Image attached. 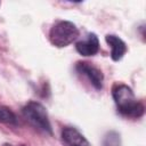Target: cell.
Wrapping results in <instances>:
<instances>
[{
	"label": "cell",
	"instance_id": "8",
	"mask_svg": "<svg viewBox=\"0 0 146 146\" xmlns=\"http://www.w3.org/2000/svg\"><path fill=\"white\" fill-rule=\"evenodd\" d=\"M0 123L11 124V125L17 124V117H16L15 113L10 108H8L3 105H0Z\"/></svg>",
	"mask_w": 146,
	"mask_h": 146
},
{
	"label": "cell",
	"instance_id": "9",
	"mask_svg": "<svg viewBox=\"0 0 146 146\" xmlns=\"http://www.w3.org/2000/svg\"><path fill=\"white\" fill-rule=\"evenodd\" d=\"M103 146H122L120 133L114 130L108 131L103 139Z\"/></svg>",
	"mask_w": 146,
	"mask_h": 146
},
{
	"label": "cell",
	"instance_id": "6",
	"mask_svg": "<svg viewBox=\"0 0 146 146\" xmlns=\"http://www.w3.org/2000/svg\"><path fill=\"white\" fill-rule=\"evenodd\" d=\"M62 139L67 146H90L88 139L74 127H65L62 130Z\"/></svg>",
	"mask_w": 146,
	"mask_h": 146
},
{
	"label": "cell",
	"instance_id": "4",
	"mask_svg": "<svg viewBox=\"0 0 146 146\" xmlns=\"http://www.w3.org/2000/svg\"><path fill=\"white\" fill-rule=\"evenodd\" d=\"M75 68H76V71L79 73L86 75L89 79V81L91 82V84L97 90H102L103 89L104 74H103V72L98 67H96L92 64L87 63V62H79L75 65Z\"/></svg>",
	"mask_w": 146,
	"mask_h": 146
},
{
	"label": "cell",
	"instance_id": "10",
	"mask_svg": "<svg viewBox=\"0 0 146 146\" xmlns=\"http://www.w3.org/2000/svg\"><path fill=\"white\" fill-rule=\"evenodd\" d=\"M2 146H29V145H24V144H19V145H13V144H8V143H5Z\"/></svg>",
	"mask_w": 146,
	"mask_h": 146
},
{
	"label": "cell",
	"instance_id": "1",
	"mask_svg": "<svg viewBox=\"0 0 146 146\" xmlns=\"http://www.w3.org/2000/svg\"><path fill=\"white\" fill-rule=\"evenodd\" d=\"M113 99L117 107V112L127 117L138 119L144 115L145 107L141 102L137 100L132 89L127 84H116L112 91Z\"/></svg>",
	"mask_w": 146,
	"mask_h": 146
},
{
	"label": "cell",
	"instance_id": "3",
	"mask_svg": "<svg viewBox=\"0 0 146 146\" xmlns=\"http://www.w3.org/2000/svg\"><path fill=\"white\" fill-rule=\"evenodd\" d=\"M24 117L35 128L51 135L52 133V129H51V124H50V120H49V115L48 112L46 110V107L34 100L29 102L22 110Z\"/></svg>",
	"mask_w": 146,
	"mask_h": 146
},
{
	"label": "cell",
	"instance_id": "2",
	"mask_svg": "<svg viewBox=\"0 0 146 146\" xmlns=\"http://www.w3.org/2000/svg\"><path fill=\"white\" fill-rule=\"evenodd\" d=\"M79 29L70 21H57L49 31V41L57 48L67 47L79 36Z\"/></svg>",
	"mask_w": 146,
	"mask_h": 146
},
{
	"label": "cell",
	"instance_id": "5",
	"mask_svg": "<svg viewBox=\"0 0 146 146\" xmlns=\"http://www.w3.org/2000/svg\"><path fill=\"white\" fill-rule=\"evenodd\" d=\"M76 51L84 57L94 56L99 51V40L95 33H88L87 38L82 41H79L75 46Z\"/></svg>",
	"mask_w": 146,
	"mask_h": 146
},
{
	"label": "cell",
	"instance_id": "7",
	"mask_svg": "<svg viewBox=\"0 0 146 146\" xmlns=\"http://www.w3.org/2000/svg\"><path fill=\"white\" fill-rule=\"evenodd\" d=\"M105 40H106L107 44L111 47V49H112L111 58L114 62H119L120 59H122V57L127 52L125 42L121 38H119L117 35H115V34H107L105 36Z\"/></svg>",
	"mask_w": 146,
	"mask_h": 146
}]
</instances>
